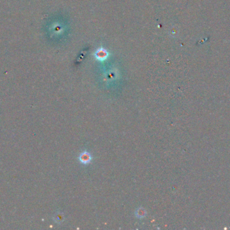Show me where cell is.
<instances>
[{
	"instance_id": "6da1fadb",
	"label": "cell",
	"mask_w": 230,
	"mask_h": 230,
	"mask_svg": "<svg viewBox=\"0 0 230 230\" xmlns=\"http://www.w3.org/2000/svg\"><path fill=\"white\" fill-rule=\"evenodd\" d=\"M91 158L90 156L88 153H83L80 157V161L82 162L83 163H89V161H90Z\"/></svg>"
}]
</instances>
